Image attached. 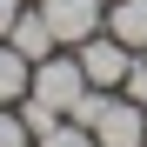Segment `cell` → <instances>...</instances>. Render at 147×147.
I'll return each mask as SVG.
<instances>
[{
	"label": "cell",
	"instance_id": "5b68a950",
	"mask_svg": "<svg viewBox=\"0 0 147 147\" xmlns=\"http://www.w3.org/2000/svg\"><path fill=\"white\" fill-rule=\"evenodd\" d=\"M7 47H13V54L20 60H47V54H60V47H54V34H47V20H40V7H34V0H27V7H20V20H13V27H7Z\"/></svg>",
	"mask_w": 147,
	"mask_h": 147
},
{
	"label": "cell",
	"instance_id": "4fadbf2b",
	"mask_svg": "<svg viewBox=\"0 0 147 147\" xmlns=\"http://www.w3.org/2000/svg\"><path fill=\"white\" fill-rule=\"evenodd\" d=\"M140 60H147V54H140Z\"/></svg>",
	"mask_w": 147,
	"mask_h": 147
},
{
	"label": "cell",
	"instance_id": "6da1fadb",
	"mask_svg": "<svg viewBox=\"0 0 147 147\" xmlns=\"http://www.w3.org/2000/svg\"><path fill=\"white\" fill-rule=\"evenodd\" d=\"M34 100H47V107H54L60 120L74 114V100H80V94H87V74H80V60H74V47H60V54H47L40 67H34Z\"/></svg>",
	"mask_w": 147,
	"mask_h": 147
},
{
	"label": "cell",
	"instance_id": "9c48e42d",
	"mask_svg": "<svg viewBox=\"0 0 147 147\" xmlns=\"http://www.w3.org/2000/svg\"><path fill=\"white\" fill-rule=\"evenodd\" d=\"M13 107H20V120H27V134H47V127H60V114L47 107V100H34V94H27V100H13Z\"/></svg>",
	"mask_w": 147,
	"mask_h": 147
},
{
	"label": "cell",
	"instance_id": "30bf717a",
	"mask_svg": "<svg viewBox=\"0 0 147 147\" xmlns=\"http://www.w3.org/2000/svg\"><path fill=\"white\" fill-rule=\"evenodd\" d=\"M0 147H34L27 120H20V107H0Z\"/></svg>",
	"mask_w": 147,
	"mask_h": 147
},
{
	"label": "cell",
	"instance_id": "ba28073f",
	"mask_svg": "<svg viewBox=\"0 0 147 147\" xmlns=\"http://www.w3.org/2000/svg\"><path fill=\"white\" fill-rule=\"evenodd\" d=\"M34 147H100V140H94V127H80V120H60V127L34 134Z\"/></svg>",
	"mask_w": 147,
	"mask_h": 147
},
{
	"label": "cell",
	"instance_id": "3957f363",
	"mask_svg": "<svg viewBox=\"0 0 147 147\" xmlns=\"http://www.w3.org/2000/svg\"><path fill=\"white\" fill-rule=\"evenodd\" d=\"M74 60H80L87 87H100V94H120V80H127V67H134V47H120V40L100 27L94 40H80V47H74Z\"/></svg>",
	"mask_w": 147,
	"mask_h": 147
},
{
	"label": "cell",
	"instance_id": "7a4b0ae2",
	"mask_svg": "<svg viewBox=\"0 0 147 147\" xmlns=\"http://www.w3.org/2000/svg\"><path fill=\"white\" fill-rule=\"evenodd\" d=\"M47 34H54V47H80L107 27V0H34Z\"/></svg>",
	"mask_w": 147,
	"mask_h": 147
},
{
	"label": "cell",
	"instance_id": "7c38bea8",
	"mask_svg": "<svg viewBox=\"0 0 147 147\" xmlns=\"http://www.w3.org/2000/svg\"><path fill=\"white\" fill-rule=\"evenodd\" d=\"M20 7H27V0H0V40H7V27L20 20Z\"/></svg>",
	"mask_w": 147,
	"mask_h": 147
},
{
	"label": "cell",
	"instance_id": "52a82bcc",
	"mask_svg": "<svg viewBox=\"0 0 147 147\" xmlns=\"http://www.w3.org/2000/svg\"><path fill=\"white\" fill-rule=\"evenodd\" d=\"M27 87H34V60H20L7 40H0V107L27 100Z\"/></svg>",
	"mask_w": 147,
	"mask_h": 147
},
{
	"label": "cell",
	"instance_id": "8fae6325",
	"mask_svg": "<svg viewBox=\"0 0 147 147\" xmlns=\"http://www.w3.org/2000/svg\"><path fill=\"white\" fill-rule=\"evenodd\" d=\"M120 94H127L134 107H147V60L134 54V67H127V80H120Z\"/></svg>",
	"mask_w": 147,
	"mask_h": 147
},
{
	"label": "cell",
	"instance_id": "8992f818",
	"mask_svg": "<svg viewBox=\"0 0 147 147\" xmlns=\"http://www.w3.org/2000/svg\"><path fill=\"white\" fill-rule=\"evenodd\" d=\"M107 34L134 54H147V0H107Z\"/></svg>",
	"mask_w": 147,
	"mask_h": 147
},
{
	"label": "cell",
	"instance_id": "277c9868",
	"mask_svg": "<svg viewBox=\"0 0 147 147\" xmlns=\"http://www.w3.org/2000/svg\"><path fill=\"white\" fill-rule=\"evenodd\" d=\"M94 140L100 147H147V107H134L127 94H107L100 120H94Z\"/></svg>",
	"mask_w": 147,
	"mask_h": 147
}]
</instances>
